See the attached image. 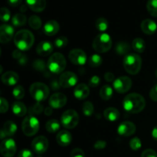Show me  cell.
I'll return each instance as SVG.
<instances>
[{"mask_svg":"<svg viewBox=\"0 0 157 157\" xmlns=\"http://www.w3.org/2000/svg\"><path fill=\"white\" fill-rule=\"evenodd\" d=\"M130 44L127 41H119L115 46V52L119 55H128L130 51Z\"/></svg>","mask_w":157,"mask_h":157,"instance_id":"cell-27","label":"cell"},{"mask_svg":"<svg viewBox=\"0 0 157 157\" xmlns=\"http://www.w3.org/2000/svg\"><path fill=\"white\" fill-rule=\"evenodd\" d=\"M78 81L76 74L72 71L63 72L59 77L58 83L63 88H70L77 84Z\"/></svg>","mask_w":157,"mask_h":157,"instance_id":"cell-9","label":"cell"},{"mask_svg":"<svg viewBox=\"0 0 157 157\" xmlns=\"http://www.w3.org/2000/svg\"><path fill=\"white\" fill-rule=\"evenodd\" d=\"M29 9L35 12H41L46 7V0H26Z\"/></svg>","mask_w":157,"mask_h":157,"instance_id":"cell-23","label":"cell"},{"mask_svg":"<svg viewBox=\"0 0 157 157\" xmlns=\"http://www.w3.org/2000/svg\"><path fill=\"white\" fill-rule=\"evenodd\" d=\"M8 110H9V103L4 98L2 97L0 98V112L2 113H6Z\"/></svg>","mask_w":157,"mask_h":157,"instance_id":"cell-43","label":"cell"},{"mask_svg":"<svg viewBox=\"0 0 157 157\" xmlns=\"http://www.w3.org/2000/svg\"><path fill=\"white\" fill-rule=\"evenodd\" d=\"M79 121L80 118L78 113L72 109L64 111L61 117V125L68 130L75 128L78 126Z\"/></svg>","mask_w":157,"mask_h":157,"instance_id":"cell-8","label":"cell"},{"mask_svg":"<svg viewBox=\"0 0 157 157\" xmlns=\"http://www.w3.org/2000/svg\"><path fill=\"white\" fill-rule=\"evenodd\" d=\"M146 107V101L144 97L137 93H131L124 98L123 107L130 113H138L143 111Z\"/></svg>","mask_w":157,"mask_h":157,"instance_id":"cell-1","label":"cell"},{"mask_svg":"<svg viewBox=\"0 0 157 157\" xmlns=\"http://www.w3.org/2000/svg\"><path fill=\"white\" fill-rule=\"evenodd\" d=\"M67 61L64 55L59 52H55L49 58L47 63V67L49 71L58 75L65 70Z\"/></svg>","mask_w":157,"mask_h":157,"instance_id":"cell-4","label":"cell"},{"mask_svg":"<svg viewBox=\"0 0 157 157\" xmlns=\"http://www.w3.org/2000/svg\"><path fill=\"white\" fill-rule=\"evenodd\" d=\"M14 28L9 24H2L0 27V42L6 44L12 39L14 35Z\"/></svg>","mask_w":157,"mask_h":157,"instance_id":"cell-15","label":"cell"},{"mask_svg":"<svg viewBox=\"0 0 157 157\" xmlns=\"http://www.w3.org/2000/svg\"><path fill=\"white\" fill-rule=\"evenodd\" d=\"M27 21V18L22 13H17L12 18V23L15 27H21L25 25Z\"/></svg>","mask_w":157,"mask_h":157,"instance_id":"cell-31","label":"cell"},{"mask_svg":"<svg viewBox=\"0 0 157 157\" xmlns=\"http://www.w3.org/2000/svg\"><path fill=\"white\" fill-rule=\"evenodd\" d=\"M155 75H156V78H157V68L156 69V71H155Z\"/></svg>","mask_w":157,"mask_h":157,"instance_id":"cell-56","label":"cell"},{"mask_svg":"<svg viewBox=\"0 0 157 157\" xmlns=\"http://www.w3.org/2000/svg\"><path fill=\"white\" fill-rule=\"evenodd\" d=\"M104 79L107 81V82H111L114 79V75L112 72H106L104 75Z\"/></svg>","mask_w":157,"mask_h":157,"instance_id":"cell-51","label":"cell"},{"mask_svg":"<svg viewBox=\"0 0 157 157\" xmlns=\"http://www.w3.org/2000/svg\"><path fill=\"white\" fill-rule=\"evenodd\" d=\"M142 147V143L139 137H134L130 141V147L134 151L139 150Z\"/></svg>","mask_w":157,"mask_h":157,"instance_id":"cell-41","label":"cell"},{"mask_svg":"<svg viewBox=\"0 0 157 157\" xmlns=\"http://www.w3.org/2000/svg\"><path fill=\"white\" fill-rule=\"evenodd\" d=\"M141 157H157V153L152 149H147L143 152Z\"/></svg>","mask_w":157,"mask_h":157,"instance_id":"cell-47","label":"cell"},{"mask_svg":"<svg viewBox=\"0 0 157 157\" xmlns=\"http://www.w3.org/2000/svg\"><path fill=\"white\" fill-rule=\"evenodd\" d=\"M26 10H27V6H25V5H23V6H21V8H20V11H21V12H25Z\"/></svg>","mask_w":157,"mask_h":157,"instance_id":"cell-55","label":"cell"},{"mask_svg":"<svg viewBox=\"0 0 157 157\" xmlns=\"http://www.w3.org/2000/svg\"><path fill=\"white\" fill-rule=\"evenodd\" d=\"M147 9L150 15L157 17V0H149L147 3Z\"/></svg>","mask_w":157,"mask_h":157,"instance_id":"cell-36","label":"cell"},{"mask_svg":"<svg viewBox=\"0 0 157 157\" xmlns=\"http://www.w3.org/2000/svg\"><path fill=\"white\" fill-rule=\"evenodd\" d=\"M60 25L55 20H49L44 24L43 32L48 36H53L59 32Z\"/></svg>","mask_w":157,"mask_h":157,"instance_id":"cell-20","label":"cell"},{"mask_svg":"<svg viewBox=\"0 0 157 157\" xmlns=\"http://www.w3.org/2000/svg\"><path fill=\"white\" fill-rule=\"evenodd\" d=\"M56 140L58 145L65 147L71 144L72 141V136L69 131L66 130H61L56 136Z\"/></svg>","mask_w":157,"mask_h":157,"instance_id":"cell-19","label":"cell"},{"mask_svg":"<svg viewBox=\"0 0 157 157\" xmlns=\"http://www.w3.org/2000/svg\"><path fill=\"white\" fill-rule=\"evenodd\" d=\"M49 147L48 140L44 136L35 137L32 142V148L35 153L38 155L43 154L48 150Z\"/></svg>","mask_w":157,"mask_h":157,"instance_id":"cell-12","label":"cell"},{"mask_svg":"<svg viewBox=\"0 0 157 157\" xmlns=\"http://www.w3.org/2000/svg\"><path fill=\"white\" fill-rule=\"evenodd\" d=\"M14 43L20 51H29L35 42V37L32 32L27 29L18 31L14 36Z\"/></svg>","mask_w":157,"mask_h":157,"instance_id":"cell-2","label":"cell"},{"mask_svg":"<svg viewBox=\"0 0 157 157\" xmlns=\"http://www.w3.org/2000/svg\"><path fill=\"white\" fill-rule=\"evenodd\" d=\"M94 107L93 104L90 101H86L83 104L82 111L84 116L90 117L94 113Z\"/></svg>","mask_w":157,"mask_h":157,"instance_id":"cell-37","label":"cell"},{"mask_svg":"<svg viewBox=\"0 0 157 157\" xmlns=\"http://www.w3.org/2000/svg\"><path fill=\"white\" fill-rule=\"evenodd\" d=\"M12 95L14 98L17 100H21L25 95V89L23 88L22 86L17 85L14 87L13 91H12Z\"/></svg>","mask_w":157,"mask_h":157,"instance_id":"cell-38","label":"cell"},{"mask_svg":"<svg viewBox=\"0 0 157 157\" xmlns=\"http://www.w3.org/2000/svg\"><path fill=\"white\" fill-rule=\"evenodd\" d=\"M103 62V58L98 54H94L89 58L88 64L91 67H98L101 65Z\"/></svg>","mask_w":157,"mask_h":157,"instance_id":"cell-32","label":"cell"},{"mask_svg":"<svg viewBox=\"0 0 157 157\" xmlns=\"http://www.w3.org/2000/svg\"><path fill=\"white\" fill-rule=\"evenodd\" d=\"M38 157H41V156H38Z\"/></svg>","mask_w":157,"mask_h":157,"instance_id":"cell-57","label":"cell"},{"mask_svg":"<svg viewBox=\"0 0 157 157\" xmlns=\"http://www.w3.org/2000/svg\"><path fill=\"white\" fill-rule=\"evenodd\" d=\"M12 110L14 114L17 117H24L27 113V107L22 102L16 101L12 106Z\"/></svg>","mask_w":157,"mask_h":157,"instance_id":"cell-25","label":"cell"},{"mask_svg":"<svg viewBox=\"0 0 157 157\" xmlns=\"http://www.w3.org/2000/svg\"><path fill=\"white\" fill-rule=\"evenodd\" d=\"M1 130H2V132L6 134V136H12L16 133L17 125L13 121H8L5 123Z\"/></svg>","mask_w":157,"mask_h":157,"instance_id":"cell-26","label":"cell"},{"mask_svg":"<svg viewBox=\"0 0 157 157\" xmlns=\"http://www.w3.org/2000/svg\"><path fill=\"white\" fill-rule=\"evenodd\" d=\"M136 125L130 121H124L121 123L117 128L118 134L122 136H130L136 132Z\"/></svg>","mask_w":157,"mask_h":157,"instance_id":"cell-16","label":"cell"},{"mask_svg":"<svg viewBox=\"0 0 157 157\" xmlns=\"http://www.w3.org/2000/svg\"><path fill=\"white\" fill-rule=\"evenodd\" d=\"M123 64L127 73L132 75H137L142 67V58L136 54H128L124 56Z\"/></svg>","mask_w":157,"mask_h":157,"instance_id":"cell-3","label":"cell"},{"mask_svg":"<svg viewBox=\"0 0 157 157\" xmlns=\"http://www.w3.org/2000/svg\"><path fill=\"white\" fill-rule=\"evenodd\" d=\"M106 147H107V142L104 140H99L96 141L95 144H94V149L98 150H104V148H106Z\"/></svg>","mask_w":157,"mask_h":157,"instance_id":"cell-46","label":"cell"},{"mask_svg":"<svg viewBox=\"0 0 157 157\" xmlns=\"http://www.w3.org/2000/svg\"><path fill=\"white\" fill-rule=\"evenodd\" d=\"M95 27L98 31L101 32H104L107 30L109 27V23L105 18H98L95 21Z\"/></svg>","mask_w":157,"mask_h":157,"instance_id":"cell-34","label":"cell"},{"mask_svg":"<svg viewBox=\"0 0 157 157\" xmlns=\"http://www.w3.org/2000/svg\"><path fill=\"white\" fill-rule=\"evenodd\" d=\"M68 58L72 64L81 66L84 65L87 61V55L81 49L76 48L69 52Z\"/></svg>","mask_w":157,"mask_h":157,"instance_id":"cell-13","label":"cell"},{"mask_svg":"<svg viewBox=\"0 0 157 157\" xmlns=\"http://www.w3.org/2000/svg\"><path fill=\"white\" fill-rule=\"evenodd\" d=\"M132 87V81L129 77L121 76L113 81V88L120 94H124L129 91Z\"/></svg>","mask_w":157,"mask_h":157,"instance_id":"cell-11","label":"cell"},{"mask_svg":"<svg viewBox=\"0 0 157 157\" xmlns=\"http://www.w3.org/2000/svg\"><path fill=\"white\" fill-rule=\"evenodd\" d=\"M12 56H13V58H15V59L19 61V60L22 58L23 55L22 54H21V52H20V50L17 49V50H15L13 52V53H12Z\"/></svg>","mask_w":157,"mask_h":157,"instance_id":"cell-52","label":"cell"},{"mask_svg":"<svg viewBox=\"0 0 157 157\" xmlns=\"http://www.w3.org/2000/svg\"><path fill=\"white\" fill-rule=\"evenodd\" d=\"M71 157H85V154L81 149L75 148L71 152Z\"/></svg>","mask_w":157,"mask_h":157,"instance_id":"cell-45","label":"cell"},{"mask_svg":"<svg viewBox=\"0 0 157 157\" xmlns=\"http://www.w3.org/2000/svg\"><path fill=\"white\" fill-rule=\"evenodd\" d=\"M61 127V124H60L59 121L58 120L55 119H52L49 120L48 121H47L45 124V128L46 130L49 133H55L57 131H58Z\"/></svg>","mask_w":157,"mask_h":157,"instance_id":"cell-30","label":"cell"},{"mask_svg":"<svg viewBox=\"0 0 157 157\" xmlns=\"http://www.w3.org/2000/svg\"><path fill=\"white\" fill-rule=\"evenodd\" d=\"M92 46L95 52L98 53L107 52L112 47V38L108 34L101 33L94 39Z\"/></svg>","mask_w":157,"mask_h":157,"instance_id":"cell-5","label":"cell"},{"mask_svg":"<svg viewBox=\"0 0 157 157\" xmlns=\"http://www.w3.org/2000/svg\"><path fill=\"white\" fill-rule=\"evenodd\" d=\"M141 30L143 31L144 34L149 35H152L156 32L157 30V25L153 20L147 18V19H144V21L141 22L140 25Z\"/></svg>","mask_w":157,"mask_h":157,"instance_id":"cell-21","label":"cell"},{"mask_svg":"<svg viewBox=\"0 0 157 157\" xmlns=\"http://www.w3.org/2000/svg\"><path fill=\"white\" fill-rule=\"evenodd\" d=\"M90 94V89L85 84H79L75 87L74 96L78 100H84Z\"/></svg>","mask_w":157,"mask_h":157,"instance_id":"cell-22","label":"cell"},{"mask_svg":"<svg viewBox=\"0 0 157 157\" xmlns=\"http://www.w3.org/2000/svg\"><path fill=\"white\" fill-rule=\"evenodd\" d=\"M152 137L154 140L157 141V126H156L152 130Z\"/></svg>","mask_w":157,"mask_h":157,"instance_id":"cell-53","label":"cell"},{"mask_svg":"<svg viewBox=\"0 0 157 157\" xmlns=\"http://www.w3.org/2000/svg\"><path fill=\"white\" fill-rule=\"evenodd\" d=\"M34 68L38 71H44L46 68L45 63L42 60H35L32 64Z\"/></svg>","mask_w":157,"mask_h":157,"instance_id":"cell-42","label":"cell"},{"mask_svg":"<svg viewBox=\"0 0 157 157\" xmlns=\"http://www.w3.org/2000/svg\"><path fill=\"white\" fill-rule=\"evenodd\" d=\"M100 83H101V78H100V77L97 76V75L91 77L89 80V85L92 87H98Z\"/></svg>","mask_w":157,"mask_h":157,"instance_id":"cell-44","label":"cell"},{"mask_svg":"<svg viewBox=\"0 0 157 157\" xmlns=\"http://www.w3.org/2000/svg\"><path fill=\"white\" fill-rule=\"evenodd\" d=\"M2 81L4 84L7 86H15L18 84L19 81V76L18 74L15 71H9L5 72L1 78Z\"/></svg>","mask_w":157,"mask_h":157,"instance_id":"cell-17","label":"cell"},{"mask_svg":"<svg viewBox=\"0 0 157 157\" xmlns=\"http://www.w3.org/2000/svg\"><path fill=\"white\" fill-rule=\"evenodd\" d=\"M67 44H68V38L65 36L58 37L54 41V45L58 49L64 48L67 45Z\"/></svg>","mask_w":157,"mask_h":157,"instance_id":"cell-35","label":"cell"},{"mask_svg":"<svg viewBox=\"0 0 157 157\" xmlns=\"http://www.w3.org/2000/svg\"><path fill=\"white\" fill-rule=\"evenodd\" d=\"M54 50V45L48 41H41L38 44L36 48V52L40 56L46 57L52 53Z\"/></svg>","mask_w":157,"mask_h":157,"instance_id":"cell-18","label":"cell"},{"mask_svg":"<svg viewBox=\"0 0 157 157\" xmlns=\"http://www.w3.org/2000/svg\"><path fill=\"white\" fill-rule=\"evenodd\" d=\"M67 97L62 93H55L49 98V105L54 109H59L64 107L67 104Z\"/></svg>","mask_w":157,"mask_h":157,"instance_id":"cell-14","label":"cell"},{"mask_svg":"<svg viewBox=\"0 0 157 157\" xmlns=\"http://www.w3.org/2000/svg\"><path fill=\"white\" fill-rule=\"evenodd\" d=\"M52 107H47V108L44 110V114L46 115V116H51V115L52 114V113H53V110H52Z\"/></svg>","mask_w":157,"mask_h":157,"instance_id":"cell-54","label":"cell"},{"mask_svg":"<svg viewBox=\"0 0 157 157\" xmlns=\"http://www.w3.org/2000/svg\"><path fill=\"white\" fill-rule=\"evenodd\" d=\"M31 96L37 102L44 101L48 98L49 96V87L44 83L35 82L31 85L29 88Z\"/></svg>","mask_w":157,"mask_h":157,"instance_id":"cell-6","label":"cell"},{"mask_svg":"<svg viewBox=\"0 0 157 157\" xmlns=\"http://www.w3.org/2000/svg\"><path fill=\"white\" fill-rule=\"evenodd\" d=\"M29 25L34 30H38L42 25V21L38 15H32L29 18Z\"/></svg>","mask_w":157,"mask_h":157,"instance_id":"cell-33","label":"cell"},{"mask_svg":"<svg viewBox=\"0 0 157 157\" xmlns=\"http://www.w3.org/2000/svg\"><path fill=\"white\" fill-rule=\"evenodd\" d=\"M150 98L152 101L157 102V84L153 86L150 91Z\"/></svg>","mask_w":157,"mask_h":157,"instance_id":"cell-49","label":"cell"},{"mask_svg":"<svg viewBox=\"0 0 157 157\" xmlns=\"http://www.w3.org/2000/svg\"><path fill=\"white\" fill-rule=\"evenodd\" d=\"M18 157H33V153L29 149H23L18 153Z\"/></svg>","mask_w":157,"mask_h":157,"instance_id":"cell-48","label":"cell"},{"mask_svg":"<svg viewBox=\"0 0 157 157\" xmlns=\"http://www.w3.org/2000/svg\"><path fill=\"white\" fill-rule=\"evenodd\" d=\"M16 144L13 139H5L0 145V152L3 157H12L16 153Z\"/></svg>","mask_w":157,"mask_h":157,"instance_id":"cell-10","label":"cell"},{"mask_svg":"<svg viewBox=\"0 0 157 157\" xmlns=\"http://www.w3.org/2000/svg\"><path fill=\"white\" fill-rule=\"evenodd\" d=\"M104 116L110 122H114L120 118L121 113L117 109L114 107H108L104 111Z\"/></svg>","mask_w":157,"mask_h":157,"instance_id":"cell-24","label":"cell"},{"mask_svg":"<svg viewBox=\"0 0 157 157\" xmlns=\"http://www.w3.org/2000/svg\"><path fill=\"white\" fill-rule=\"evenodd\" d=\"M147 44H146L145 41L141 38H136L133 40L132 42V48L135 51V52H138V53H143L145 51Z\"/></svg>","mask_w":157,"mask_h":157,"instance_id":"cell-28","label":"cell"},{"mask_svg":"<svg viewBox=\"0 0 157 157\" xmlns=\"http://www.w3.org/2000/svg\"><path fill=\"white\" fill-rule=\"evenodd\" d=\"M22 0H7L8 4L12 7H17L21 4Z\"/></svg>","mask_w":157,"mask_h":157,"instance_id":"cell-50","label":"cell"},{"mask_svg":"<svg viewBox=\"0 0 157 157\" xmlns=\"http://www.w3.org/2000/svg\"><path fill=\"white\" fill-rule=\"evenodd\" d=\"M113 96V88L108 84L104 85L100 90V97L104 101H109Z\"/></svg>","mask_w":157,"mask_h":157,"instance_id":"cell-29","label":"cell"},{"mask_svg":"<svg viewBox=\"0 0 157 157\" xmlns=\"http://www.w3.org/2000/svg\"><path fill=\"white\" fill-rule=\"evenodd\" d=\"M43 110H44V107H43L42 104L40 102H37L36 104H33V105L29 107V112L30 115L35 116V115L40 114L43 111Z\"/></svg>","mask_w":157,"mask_h":157,"instance_id":"cell-39","label":"cell"},{"mask_svg":"<svg viewBox=\"0 0 157 157\" xmlns=\"http://www.w3.org/2000/svg\"><path fill=\"white\" fill-rule=\"evenodd\" d=\"M11 18L10 11L6 8H2L0 10V19L2 22H7L9 21Z\"/></svg>","mask_w":157,"mask_h":157,"instance_id":"cell-40","label":"cell"},{"mask_svg":"<svg viewBox=\"0 0 157 157\" xmlns=\"http://www.w3.org/2000/svg\"><path fill=\"white\" fill-rule=\"evenodd\" d=\"M39 127L40 124L38 120L32 115L25 117L21 124L23 133L27 136H35L39 130Z\"/></svg>","mask_w":157,"mask_h":157,"instance_id":"cell-7","label":"cell"}]
</instances>
